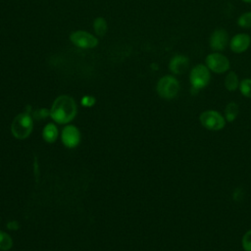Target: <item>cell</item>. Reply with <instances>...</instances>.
<instances>
[{
    "instance_id": "6da1fadb",
    "label": "cell",
    "mask_w": 251,
    "mask_h": 251,
    "mask_svg": "<svg viewBox=\"0 0 251 251\" xmlns=\"http://www.w3.org/2000/svg\"><path fill=\"white\" fill-rule=\"evenodd\" d=\"M75 101L69 95L58 96L50 109V117L60 125L68 124L73 121L76 115Z\"/></svg>"
},
{
    "instance_id": "7a4b0ae2",
    "label": "cell",
    "mask_w": 251,
    "mask_h": 251,
    "mask_svg": "<svg viewBox=\"0 0 251 251\" xmlns=\"http://www.w3.org/2000/svg\"><path fill=\"white\" fill-rule=\"evenodd\" d=\"M33 127V119L29 113L24 112L15 117L11 125L12 134L17 139H25L29 136Z\"/></svg>"
},
{
    "instance_id": "3957f363",
    "label": "cell",
    "mask_w": 251,
    "mask_h": 251,
    "mask_svg": "<svg viewBox=\"0 0 251 251\" xmlns=\"http://www.w3.org/2000/svg\"><path fill=\"white\" fill-rule=\"evenodd\" d=\"M211 81V71L205 64L195 65L189 72V82L196 93L208 86Z\"/></svg>"
},
{
    "instance_id": "277c9868",
    "label": "cell",
    "mask_w": 251,
    "mask_h": 251,
    "mask_svg": "<svg viewBox=\"0 0 251 251\" xmlns=\"http://www.w3.org/2000/svg\"><path fill=\"white\" fill-rule=\"evenodd\" d=\"M180 89L179 81L172 75H166L162 76L156 85L158 95L166 100L174 99L177 96Z\"/></svg>"
},
{
    "instance_id": "5b68a950",
    "label": "cell",
    "mask_w": 251,
    "mask_h": 251,
    "mask_svg": "<svg viewBox=\"0 0 251 251\" xmlns=\"http://www.w3.org/2000/svg\"><path fill=\"white\" fill-rule=\"evenodd\" d=\"M199 121L203 127L213 131H218L223 129L226 122L225 117L215 110H207L202 112L200 114Z\"/></svg>"
},
{
    "instance_id": "8992f818",
    "label": "cell",
    "mask_w": 251,
    "mask_h": 251,
    "mask_svg": "<svg viewBox=\"0 0 251 251\" xmlns=\"http://www.w3.org/2000/svg\"><path fill=\"white\" fill-rule=\"evenodd\" d=\"M205 65L215 74H225L230 68V63L228 58L222 54L221 52H212L208 54L205 58Z\"/></svg>"
},
{
    "instance_id": "52a82bcc",
    "label": "cell",
    "mask_w": 251,
    "mask_h": 251,
    "mask_svg": "<svg viewBox=\"0 0 251 251\" xmlns=\"http://www.w3.org/2000/svg\"><path fill=\"white\" fill-rule=\"evenodd\" d=\"M70 40L74 45L83 49L94 48L98 44L97 37L85 30H75L72 32Z\"/></svg>"
},
{
    "instance_id": "ba28073f",
    "label": "cell",
    "mask_w": 251,
    "mask_h": 251,
    "mask_svg": "<svg viewBox=\"0 0 251 251\" xmlns=\"http://www.w3.org/2000/svg\"><path fill=\"white\" fill-rule=\"evenodd\" d=\"M229 36L227 31L223 27L216 28L210 35L209 45L214 52L224 51L229 43Z\"/></svg>"
},
{
    "instance_id": "9c48e42d",
    "label": "cell",
    "mask_w": 251,
    "mask_h": 251,
    "mask_svg": "<svg viewBox=\"0 0 251 251\" xmlns=\"http://www.w3.org/2000/svg\"><path fill=\"white\" fill-rule=\"evenodd\" d=\"M80 131L75 126H67L63 128L61 139L63 144L68 148H75L80 142Z\"/></svg>"
},
{
    "instance_id": "30bf717a",
    "label": "cell",
    "mask_w": 251,
    "mask_h": 251,
    "mask_svg": "<svg viewBox=\"0 0 251 251\" xmlns=\"http://www.w3.org/2000/svg\"><path fill=\"white\" fill-rule=\"evenodd\" d=\"M251 45V37L249 34L240 32L233 35L229 39L228 46L230 50L235 54H241L245 52Z\"/></svg>"
},
{
    "instance_id": "8fae6325",
    "label": "cell",
    "mask_w": 251,
    "mask_h": 251,
    "mask_svg": "<svg viewBox=\"0 0 251 251\" xmlns=\"http://www.w3.org/2000/svg\"><path fill=\"white\" fill-rule=\"evenodd\" d=\"M189 67V59L182 54H176L173 56L169 62V70L174 75L184 74Z\"/></svg>"
},
{
    "instance_id": "7c38bea8",
    "label": "cell",
    "mask_w": 251,
    "mask_h": 251,
    "mask_svg": "<svg viewBox=\"0 0 251 251\" xmlns=\"http://www.w3.org/2000/svg\"><path fill=\"white\" fill-rule=\"evenodd\" d=\"M239 83H240V80L235 72L229 71L226 73L225 76V81H224V84L226 90L230 92L235 91L239 87Z\"/></svg>"
},
{
    "instance_id": "4fadbf2b",
    "label": "cell",
    "mask_w": 251,
    "mask_h": 251,
    "mask_svg": "<svg viewBox=\"0 0 251 251\" xmlns=\"http://www.w3.org/2000/svg\"><path fill=\"white\" fill-rule=\"evenodd\" d=\"M58 135H59V131H58L57 126L54 124L50 123L44 126L43 131H42V136L46 142H48V143L55 142L58 138Z\"/></svg>"
},
{
    "instance_id": "5bb4252c",
    "label": "cell",
    "mask_w": 251,
    "mask_h": 251,
    "mask_svg": "<svg viewBox=\"0 0 251 251\" xmlns=\"http://www.w3.org/2000/svg\"><path fill=\"white\" fill-rule=\"evenodd\" d=\"M239 113V107L235 102H229L225 108V119L226 122H233Z\"/></svg>"
},
{
    "instance_id": "9a60e30c",
    "label": "cell",
    "mask_w": 251,
    "mask_h": 251,
    "mask_svg": "<svg viewBox=\"0 0 251 251\" xmlns=\"http://www.w3.org/2000/svg\"><path fill=\"white\" fill-rule=\"evenodd\" d=\"M93 28L97 35L103 36L107 31V22L105 21V19L98 17L93 22Z\"/></svg>"
},
{
    "instance_id": "2e32d148",
    "label": "cell",
    "mask_w": 251,
    "mask_h": 251,
    "mask_svg": "<svg viewBox=\"0 0 251 251\" xmlns=\"http://www.w3.org/2000/svg\"><path fill=\"white\" fill-rule=\"evenodd\" d=\"M13 246V239L7 232L0 231V250L8 251Z\"/></svg>"
},
{
    "instance_id": "e0dca14e",
    "label": "cell",
    "mask_w": 251,
    "mask_h": 251,
    "mask_svg": "<svg viewBox=\"0 0 251 251\" xmlns=\"http://www.w3.org/2000/svg\"><path fill=\"white\" fill-rule=\"evenodd\" d=\"M237 25L241 28H251V11L241 14L237 19Z\"/></svg>"
},
{
    "instance_id": "ac0fdd59",
    "label": "cell",
    "mask_w": 251,
    "mask_h": 251,
    "mask_svg": "<svg viewBox=\"0 0 251 251\" xmlns=\"http://www.w3.org/2000/svg\"><path fill=\"white\" fill-rule=\"evenodd\" d=\"M239 91L240 93L247 97V98H251V78H243L242 80H240L239 83Z\"/></svg>"
},
{
    "instance_id": "d6986e66",
    "label": "cell",
    "mask_w": 251,
    "mask_h": 251,
    "mask_svg": "<svg viewBox=\"0 0 251 251\" xmlns=\"http://www.w3.org/2000/svg\"><path fill=\"white\" fill-rule=\"evenodd\" d=\"M33 118L37 121H41V120H44L46 119L47 117L50 116V110L46 109V108H40V109H37L33 112Z\"/></svg>"
},
{
    "instance_id": "ffe728a7",
    "label": "cell",
    "mask_w": 251,
    "mask_h": 251,
    "mask_svg": "<svg viewBox=\"0 0 251 251\" xmlns=\"http://www.w3.org/2000/svg\"><path fill=\"white\" fill-rule=\"evenodd\" d=\"M242 247L245 251H251V229L247 230L242 236L241 240Z\"/></svg>"
},
{
    "instance_id": "44dd1931",
    "label": "cell",
    "mask_w": 251,
    "mask_h": 251,
    "mask_svg": "<svg viewBox=\"0 0 251 251\" xmlns=\"http://www.w3.org/2000/svg\"><path fill=\"white\" fill-rule=\"evenodd\" d=\"M80 103L82 106L88 108V107H92L96 103V99L92 95H84L81 98Z\"/></svg>"
},
{
    "instance_id": "7402d4cb",
    "label": "cell",
    "mask_w": 251,
    "mask_h": 251,
    "mask_svg": "<svg viewBox=\"0 0 251 251\" xmlns=\"http://www.w3.org/2000/svg\"><path fill=\"white\" fill-rule=\"evenodd\" d=\"M20 227V225L17 221H10L7 223V228L10 230H18Z\"/></svg>"
},
{
    "instance_id": "603a6c76",
    "label": "cell",
    "mask_w": 251,
    "mask_h": 251,
    "mask_svg": "<svg viewBox=\"0 0 251 251\" xmlns=\"http://www.w3.org/2000/svg\"><path fill=\"white\" fill-rule=\"evenodd\" d=\"M242 2H244V3H248V4H250L251 3V0H241Z\"/></svg>"
}]
</instances>
